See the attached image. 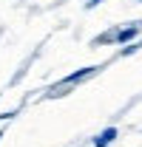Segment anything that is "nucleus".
<instances>
[{
  "label": "nucleus",
  "instance_id": "f257e3e1",
  "mask_svg": "<svg viewBox=\"0 0 142 147\" xmlns=\"http://www.w3.org/2000/svg\"><path fill=\"white\" fill-rule=\"evenodd\" d=\"M97 71H100L97 65H88V68H80L77 74H68V76H66V79H63L60 85H54V88H51V96H63V91H66L68 85H80L83 79H88V76H94Z\"/></svg>",
  "mask_w": 142,
  "mask_h": 147
},
{
  "label": "nucleus",
  "instance_id": "f03ea898",
  "mask_svg": "<svg viewBox=\"0 0 142 147\" xmlns=\"http://www.w3.org/2000/svg\"><path fill=\"white\" fill-rule=\"evenodd\" d=\"M114 139H117V127H105L97 139H94V147H108Z\"/></svg>",
  "mask_w": 142,
  "mask_h": 147
},
{
  "label": "nucleus",
  "instance_id": "7ed1b4c3",
  "mask_svg": "<svg viewBox=\"0 0 142 147\" xmlns=\"http://www.w3.org/2000/svg\"><path fill=\"white\" fill-rule=\"evenodd\" d=\"M102 0H88V9H94V6H100Z\"/></svg>",
  "mask_w": 142,
  "mask_h": 147
},
{
  "label": "nucleus",
  "instance_id": "20e7f679",
  "mask_svg": "<svg viewBox=\"0 0 142 147\" xmlns=\"http://www.w3.org/2000/svg\"><path fill=\"white\" fill-rule=\"evenodd\" d=\"M0 139H3V133H0Z\"/></svg>",
  "mask_w": 142,
  "mask_h": 147
}]
</instances>
